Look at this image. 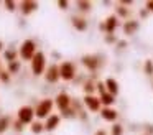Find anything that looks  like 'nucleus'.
<instances>
[{"instance_id":"obj_21","label":"nucleus","mask_w":153,"mask_h":135,"mask_svg":"<svg viewBox=\"0 0 153 135\" xmlns=\"http://www.w3.org/2000/svg\"><path fill=\"white\" fill-rule=\"evenodd\" d=\"M77 8H79L81 12H89V10L92 8V3L87 2V0H81V2H77Z\"/></svg>"},{"instance_id":"obj_28","label":"nucleus","mask_w":153,"mask_h":135,"mask_svg":"<svg viewBox=\"0 0 153 135\" xmlns=\"http://www.w3.org/2000/svg\"><path fill=\"white\" fill-rule=\"evenodd\" d=\"M8 74H10L8 71H0V79H2L4 82H8V79H10V76H8Z\"/></svg>"},{"instance_id":"obj_13","label":"nucleus","mask_w":153,"mask_h":135,"mask_svg":"<svg viewBox=\"0 0 153 135\" xmlns=\"http://www.w3.org/2000/svg\"><path fill=\"white\" fill-rule=\"evenodd\" d=\"M20 7H22L23 15H30V13H33L35 10L38 8V2H33V0H25V2L20 3Z\"/></svg>"},{"instance_id":"obj_16","label":"nucleus","mask_w":153,"mask_h":135,"mask_svg":"<svg viewBox=\"0 0 153 135\" xmlns=\"http://www.w3.org/2000/svg\"><path fill=\"white\" fill-rule=\"evenodd\" d=\"M73 26L77 30V31H86L87 28V22L81 16H73Z\"/></svg>"},{"instance_id":"obj_2","label":"nucleus","mask_w":153,"mask_h":135,"mask_svg":"<svg viewBox=\"0 0 153 135\" xmlns=\"http://www.w3.org/2000/svg\"><path fill=\"white\" fill-rule=\"evenodd\" d=\"M45 68H46V56L43 51H38L35 58L31 59V71L35 76H40L45 72Z\"/></svg>"},{"instance_id":"obj_6","label":"nucleus","mask_w":153,"mask_h":135,"mask_svg":"<svg viewBox=\"0 0 153 135\" xmlns=\"http://www.w3.org/2000/svg\"><path fill=\"white\" fill-rule=\"evenodd\" d=\"M54 104H56V107L59 109L61 112L68 110V109L71 107V97H69V94H66V92L58 94L56 99H54Z\"/></svg>"},{"instance_id":"obj_27","label":"nucleus","mask_w":153,"mask_h":135,"mask_svg":"<svg viewBox=\"0 0 153 135\" xmlns=\"http://www.w3.org/2000/svg\"><path fill=\"white\" fill-rule=\"evenodd\" d=\"M4 5L7 7V10H8V12H15V10H17V3H15V2H10V0L4 2Z\"/></svg>"},{"instance_id":"obj_19","label":"nucleus","mask_w":153,"mask_h":135,"mask_svg":"<svg viewBox=\"0 0 153 135\" xmlns=\"http://www.w3.org/2000/svg\"><path fill=\"white\" fill-rule=\"evenodd\" d=\"M96 86L97 84H94L92 81H87L86 84H84V91H86V95H94V91H96Z\"/></svg>"},{"instance_id":"obj_33","label":"nucleus","mask_w":153,"mask_h":135,"mask_svg":"<svg viewBox=\"0 0 153 135\" xmlns=\"http://www.w3.org/2000/svg\"><path fill=\"white\" fill-rule=\"evenodd\" d=\"M94 135H107V132H105V130H97Z\"/></svg>"},{"instance_id":"obj_34","label":"nucleus","mask_w":153,"mask_h":135,"mask_svg":"<svg viewBox=\"0 0 153 135\" xmlns=\"http://www.w3.org/2000/svg\"><path fill=\"white\" fill-rule=\"evenodd\" d=\"M2 48H4V43L0 41V51H2Z\"/></svg>"},{"instance_id":"obj_22","label":"nucleus","mask_w":153,"mask_h":135,"mask_svg":"<svg viewBox=\"0 0 153 135\" xmlns=\"http://www.w3.org/2000/svg\"><path fill=\"white\" fill-rule=\"evenodd\" d=\"M43 130H45V125L41 124V122H33V124H31V132H33V134H41Z\"/></svg>"},{"instance_id":"obj_3","label":"nucleus","mask_w":153,"mask_h":135,"mask_svg":"<svg viewBox=\"0 0 153 135\" xmlns=\"http://www.w3.org/2000/svg\"><path fill=\"white\" fill-rule=\"evenodd\" d=\"M59 76L63 81H73L76 78V66L71 61H63L59 64Z\"/></svg>"},{"instance_id":"obj_26","label":"nucleus","mask_w":153,"mask_h":135,"mask_svg":"<svg viewBox=\"0 0 153 135\" xmlns=\"http://www.w3.org/2000/svg\"><path fill=\"white\" fill-rule=\"evenodd\" d=\"M117 13H119L120 16H123V18H125V16H128V10H127L125 7L122 5V3H120V5L117 7Z\"/></svg>"},{"instance_id":"obj_23","label":"nucleus","mask_w":153,"mask_h":135,"mask_svg":"<svg viewBox=\"0 0 153 135\" xmlns=\"http://www.w3.org/2000/svg\"><path fill=\"white\" fill-rule=\"evenodd\" d=\"M110 135H123V127H122L120 124H114Z\"/></svg>"},{"instance_id":"obj_9","label":"nucleus","mask_w":153,"mask_h":135,"mask_svg":"<svg viewBox=\"0 0 153 135\" xmlns=\"http://www.w3.org/2000/svg\"><path fill=\"white\" fill-rule=\"evenodd\" d=\"M45 79L48 82H58L61 79L59 76V66L58 64H51L50 68L46 69V74H45Z\"/></svg>"},{"instance_id":"obj_7","label":"nucleus","mask_w":153,"mask_h":135,"mask_svg":"<svg viewBox=\"0 0 153 135\" xmlns=\"http://www.w3.org/2000/svg\"><path fill=\"white\" fill-rule=\"evenodd\" d=\"M84 105H86V107L89 109L91 112H99V110H102V109H100L102 102H100V99L96 97V95H84Z\"/></svg>"},{"instance_id":"obj_20","label":"nucleus","mask_w":153,"mask_h":135,"mask_svg":"<svg viewBox=\"0 0 153 135\" xmlns=\"http://www.w3.org/2000/svg\"><path fill=\"white\" fill-rule=\"evenodd\" d=\"M143 71L146 76H153V59H146L143 64Z\"/></svg>"},{"instance_id":"obj_25","label":"nucleus","mask_w":153,"mask_h":135,"mask_svg":"<svg viewBox=\"0 0 153 135\" xmlns=\"http://www.w3.org/2000/svg\"><path fill=\"white\" fill-rule=\"evenodd\" d=\"M18 69H20V63L18 61H13V63H8V72H17Z\"/></svg>"},{"instance_id":"obj_31","label":"nucleus","mask_w":153,"mask_h":135,"mask_svg":"<svg viewBox=\"0 0 153 135\" xmlns=\"http://www.w3.org/2000/svg\"><path fill=\"white\" fill-rule=\"evenodd\" d=\"M145 8L148 10V12H152V13H153V0H148V2L145 3Z\"/></svg>"},{"instance_id":"obj_18","label":"nucleus","mask_w":153,"mask_h":135,"mask_svg":"<svg viewBox=\"0 0 153 135\" xmlns=\"http://www.w3.org/2000/svg\"><path fill=\"white\" fill-rule=\"evenodd\" d=\"M8 127H10V117H0V134H4V132L8 130Z\"/></svg>"},{"instance_id":"obj_4","label":"nucleus","mask_w":153,"mask_h":135,"mask_svg":"<svg viewBox=\"0 0 153 135\" xmlns=\"http://www.w3.org/2000/svg\"><path fill=\"white\" fill-rule=\"evenodd\" d=\"M53 99H43V101H40V104L36 105V109H35V115H36L38 119H45V117H50L51 114V109H53Z\"/></svg>"},{"instance_id":"obj_17","label":"nucleus","mask_w":153,"mask_h":135,"mask_svg":"<svg viewBox=\"0 0 153 135\" xmlns=\"http://www.w3.org/2000/svg\"><path fill=\"white\" fill-rule=\"evenodd\" d=\"M99 99H100V102H102V105H105V107H110V105L115 102V95L109 94V92H104V94H100Z\"/></svg>"},{"instance_id":"obj_1","label":"nucleus","mask_w":153,"mask_h":135,"mask_svg":"<svg viewBox=\"0 0 153 135\" xmlns=\"http://www.w3.org/2000/svg\"><path fill=\"white\" fill-rule=\"evenodd\" d=\"M36 45H35L33 40H25L20 46V58L25 59V61H31L36 54Z\"/></svg>"},{"instance_id":"obj_32","label":"nucleus","mask_w":153,"mask_h":135,"mask_svg":"<svg viewBox=\"0 0 153 135\" xmlns=\"http://www.w3.org/2000/svg\"><path fill=\"white\" fill-rule=\"evenodd\" d=\"M114 40H115V38H114V36H110V35H109V36H105V41H107V43H112Z\"/></svg>"},{"instance_id":"obj_29","label":"nucleus","mask_w":153,"mask_h":135,"mask_svg":"<svg viewBox=\"0 0 153 135\" xmlns=\"http://www.w3.org/2000/svg\"><path fill=\"white\" fill-rule=\"evenodd\" d=\"M58 7H59L61 10H66L68 7H69V2H66V0H59V2H58Z\"/></svg>"},{"instance_id":"obj_15","label":"nucleus","mask_w":153,"mask_h":135,"mask_svg":"<svg viewBox=\"0 0 153 135\" xmlns=\"http://www.w3.org/2000/svg\"><path fill=\"white\" fill-rule=\"evenodd\" d=\"M137 30H138V22H135V20H128V22L123 23V33L125 35H133Z\"/></svg>"},{"instance_id":"obj_14","label":"nucleus","mask_w":153,"mask_h":135,"mask_svg":"<svg viewBox=\"0 0 153 135\" xmlns=\"http://www.w3.org/2000/svg\"><path fill=\"white\" fill-rule=\"evenodd\" d=\"M105 89H107L109 94L117 95V94H119V82H117L114 78H107L105 79Z\"/></svg>"},{"instance_id":"obj_11","label":"nucleus","mask_w":153,"mask_h":135,"mask_svg":"<svg viewBox=\"0 0 153 135\" xmlns=\"http://www.w3.org/2000/svg\"><path fill=\"white\" fill-rule=\"evenodd\" d=\"M100 115H102V119L105 122H115L117 119H119V112L112 107H104L102 110H100Z\"/></svg>"},{"instance_id":"obj_24","label":"nucleus","mask_w":153,"mask_h":135,"mask_svg":"<svg viewBox=\"0 0 153 135\" xmlns=\"http://www.w3.org/2000/svg\"><path fill=\"white\" fill-rule=\"evenodd\" d=\"M17 51H12V49H8V51H5V59H7L8 63H13L17 61Z\"/></svg>"},{"instance_id":"obj_8","label":"nucleus","mask_w":153,"mask_h":135,"mask_svg":"<svg viewBox=\"0 0 153 135\" xmlns=\"http://www.w3.org/2000/svg\"><path fill=\"white\" fill-rule=\"evenodd\" d=\"M119 26V16L117 15H110L105 18V22L102 23V30H105L109 35H112L114 31H115V28Z\"/></svg>"},{"instance_id":"obj_30","label":"nucleus","mask_w":153,"mask_h":135,"mask_svg":"<svg viewBox=\"0 0 153 135\" xmlns=\"http://www.w3.org/2000/svg\"><path fill=\"white\" fill-rule=\"evenodd\" d=\"M13 127H15V130H18V132H22V130H23V124H22L20 120H17V122H15V124H13Z\"/></svg>"},{"instance_id":"obj_5","label":"nucleus","mask_w":153,"mask_h":135,"mask_svg":"<svg viewBox=\"0 0 153 135\" xmlns=\"http://www.w3.org/2000/svg\"><path fill=\"white\" fill-rule=\"evenodd\" d=\"M17 115H18V120H20L23 125H27V124H33L35 109H33V107H30V105H23V107L18 109Z\"/></svg>"},{"instance_id":"obj_10","label":"nucleus","mask_w":153,"mask_h":135,"mask_svg":"<svg viewBox=\"0 0 153 135\" xmlns=\"http://www.w3.org/2000/svg\"><path fill=\"white\" fill-rule=\"evenodd\" d=\"M82 64L89 71H96L99 68V58L96 54H86V56H82Z\"/></svg>"},{"instance_id":"obj_12","label":"nucleus","mask_w":153,"mask_h":135,"mask_svg":"<svg viewBox=\"0 0 153 135\" xmlns=\"http://www.w3.org/2000/svg\"><path fill=\"white\" fill-rule=\"evenodd\" d=\"M59 122H61V117L58 114L50 115V117H48V120H46V124H45V130L51 132V130H54V128H58Z\"/></svg>"}]
</instances>
